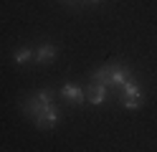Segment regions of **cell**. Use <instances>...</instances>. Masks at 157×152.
Listing matches in <instances>:
<instances>
[{"instance_id":"1","label":"cell","mask_w":157,"mask_h":152,"mask_svg":"<svg viewBox=\"0 0 157 152\" xmlns=\"http://www.w3.org/2000/svg\"><path fill=\"white\" fill-rule=\"evenodd\" d=\"M129 76H132V71H129L127 64H106V66H101V68L91 71L89 79L99 81V84H104V86H117V89H119Z\"/></svg>"},{"instance_id":"5","label":"cell","mask_w":157,"mask_h":152,"mask_svg":"<svg viewBox=\"0 0 157 152\" xmlns=\"http://www.w3.org/2000/svg\"><path fill=\"white\" fill-rule=\"evenodd\" d=\"M56 46L51 43V41H43V43H38V48L33 51V64H51V61L56 58Z\"/></svg>"},{"instance_id":"10","label":"cell","mask_w":157,"mask_h":152,"mask_svg":"<svg viewBox=\"0 0 157 152\" xmlns=\"http://www.w3.org/2000/svg\"><path fill=\"white\" fill-rule=\"evenodd\" d=\"M89 3H101V0H89Z\"/></svg>"},{"instance_id":"7","label":"cell","mask_w":157,"mask_h":152,"mask_svg":"<svg viewBox=\"0 0 157 152\" xmlns=\"http://www.w3.org/2000/svg\"><path fill=\"white\" fill-rule=\"evenodd\" d=\"M119 89H122V96H142V86H140V81L134 76H129Z\"/></svg>"},{"instance_id":"3","label":"cell","mask_w":157,"mask_h":152,"mask_svg":"<svg viewBox=\"0 0 157 152\" xmlns=\"http://www.w3.org/2000/svg\"><path fill=\"white\" fill-rule=\"evenodd\" d=\"M58 119H61V109H58V107H56V101H53V104L43 107V109L36 114L33 124H36L38 129H53V127L58 124Z\"/></svg>"},{"instance_id":"9","label":"cell","mask_w":157,"mask_h":152,"mask_svg":"<svg viewBox=\"0 0 157 152\" xmlns=\"http://www.w3.org/2000/svg\"><path fill=\"white\" fill-rule=\"evenodd\" d=\"M142 104H144V96H122V107L129 109V111L142 109Z\"/></svg>"},{"instance_id":"8","label":"cell","mask_w":157,"mask_h":152,"mask_svg":"<svg viewBox=\"0 0 157 152\" xmlns=\"http://www.w3.org/2000/svg\"><path fill=\"white\" fill-rule=\"evenodd\" d=\"M33 61V48H18L15 53H13V64H18V66H25V64H31Z\"/></svg>"},{"instance_id":"4","label":"cell","mask_w":157,"mask_h":152,"mask_svg":"<svg viewBox=\"0 0 157 152\" xmlns=\"http://www.w3.org/2000/svg\"><path fill=\"white\" fill-rule=\"evenodd\" d=\"M106 91H109V86H104V84H99V81H89V84H86V101H89V104H94V107H101L104 101H106Z\"/></svg>"},{"instance_id":"2","label":"cell","mask_w":157,"mask_h":152,"mask_svg":"<svg viewBox=\"0 0 157 152\" xmlns=\"http://www.w3.org/2000/svg\"><path fill=\"white\" fill-rule=\"evenodd\" d=\"M56 96H58V94H56V89H41V91H36V94L28 96L23 104H21V109H23V114L33 122V119H36V114H38V111H41L43 107L53 104Z\"/></svg>"},{"instance_id":"6","label":"cell","mask_w":157,"mask_h":152,"mask_svg":"<svg viewBox=\"0 0 157 152\" xmlns=\"http://www.w3.org/2000/svg\"><path fill=\"white\" fill-rule=\"evenodd\" d=\"M61 96L68 101V104H74V107H78V104H81V101L86 99L84 89L78 86V84H74V81H66V84L61 86Z\"/></svg>"}]
</instances>
